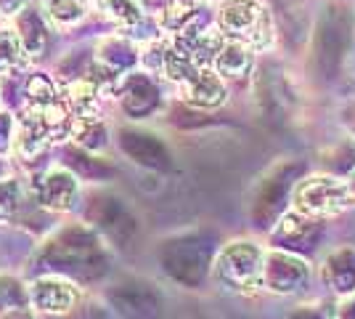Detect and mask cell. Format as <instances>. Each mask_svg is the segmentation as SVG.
Wrapping results in <instances>:
<instances>
[{
  "label": "cell",
  "mask_w": 355,
  "mask_h": 319,
  "mask_svg": "<svg viewBox=\"0 0 355 319\" xmlns=\"http://www.w3.org/2000/svg\"><path fill=\"white\" fill-rule=\"evenodd\" d=\"M266 250L252 240H234L220 250L215 261V279L231 293L252 295L263 288Z\"/></svg>",
  "instance_id": "6da1fadb"
},
{
  "label": "cell",
  "mask_w": 355,
  "mask_h": 319,
  "mask_svg": "<svg viewBox=\"0 0 355 319\" xmlns=\"http://www.w3.org/2000/svg\"><path fill=\"white\" fill-rule=\"evenodd\" d=\"M218 27L228 40H239L252 51H266L273 43V22L260 0H223Z\"/></svg>",
  "instance_id": "7a4b0ae2"
},
{
  "label": "cell",
  "mask_w": 355,
  "mask_h": 319,
  "mask_svg": "<svg viewBox=\"0 0 355 319\" xmlns=\"http://www.w3.org/2000/svg\"><path fill=\"white\" fill-rule=\"evenodd\" d=\"M295 211L308 218H331L355 205L347 179L340 176H308L292 192Z\"/></svg>",
  "instance_id": "3957f363"
},
{
  "label": "cell",
  "mask_w": 355,
  "mask_h": 319,
  "mask_svg": "<svg viewBox=\"0 0 355 319\" xmlns=\"http://www.w3.org/2000/svg\"><path fill=\"white\" fill-rule=\"evenodd\" d=\"M48 259L67 274H96V263L101 259V247L96 237L85 229H67L48 245Z\"/></svg>",
  "instance_id": "277c9868"
},
{
  "label": "cell",
  "mask_w": 355,
  "mask_h": 319,
  "mask_svg": "<svg viewBox=\"0 0 355 319\" xmlns=\"http://www.w3.org/2000/svg\"><path fill=\"white\" fill-rule=\"evenodd\" d=\"M308 279H311V266L300 256L282 247H273L266 253V272H263L266 290L276 295H295L305 290Z\"/></svg>",
  "instance_id": "5b68a950"
},
{
  "label": "cell",
  "mask_w": 355,
  "mask_h": 319,
  "mask_svg": "<svg viewBox=\"0 0 355 319\" xmlns=\"http://www.w3.org/2000/svg\"><path fill=\"white\" fill-rule=\"evenodd\" d=\"M30 304L43 314H69L80 304V290L64 277H40L30 285Z\"/></svg>",
  "instance_id": "8992f818"
},
{
  "label": "cell",
  "mask_w": 355,
  "mask_h": 319,
  "mask_svg": "<svg viewBox=\"0 0 355 319\" xmlns=\"http://www.w3.org/2000/svg\"><path fill=\"white\" fill-rule=\"evenodd\" d=\"M77 195H80V181L67 167H51L43 176V181L37 183V199L48 211H72Z\"/></svg>",
  "instance_id": "52a82bcc"
},
{
  "label": "cell",
  "mask_w": 355,
  "mask_h": 319,
  "mask_svg": "<svg viewBox=\"0 0 355 319\" xmlns=\"http://www.w3.org/2000/svg\"><path fill=\"white\" fill-rule=\"evenodd\" d=\"M178 85H180L183 99L191 106H199V109H215L228 96L223 77L212 67H196L191 75L186 77L183 83H178Z\"/></svg>",
  "instance_id": "ba28073f"
},
{
  "label": "cell",
  "mask_w": 355,
  "mask_h": 319,
  "mask_svg": "<svg viewBox=\"0 0 355 319\" xmlns=\"http://www.w3.org/2000/svg\"><path fill=\"white\" fill-rule=\"evenodd\" d=\"M321 277L329 288L340 295H355V250L353 247H337L324 261Z\"/></svg>",
  "instance_id": "9c48e42d"
},
{
  "label": "cell",
  "mask_w": 355,
  "mask_h": 319,
  "mask_svg": "<svg viewBox=\"0 0 355 319\" xmlns=\"http://www.w3.org/2000/svg\"><path fill=\"white\" fill-rule=\"evenodd\" d=\"M16 35L24 46V54L27 59H40L48 48V32H51V24L45 22L43 11L37 8H24L21 14L16 16Z\"/></svg>",
  "instance_id": "30bf717a"
},
{
  "label": "cell",
  "mask_w": 355,
  "mask_h": 319,
  "mask_svg": "<svg viewBox=\"0 0 355 319\" xmlns=\"http://www.w3.org/2000/svg\"><path fill=\"white\" fill-rule=\"evenodd\" d=\"M315 218H308V215H302V213H284L282 221H279V227L273 231V245L276 247H284V250H289V247H300V245L311 243L313 237H315Z\"/></svg>",
  "instance_id": "8fae6325"
},
{
  "label": "cell",
  "mask_w": 355,
  "mask_h": 319,
  "mask_svg": "<svg viewBox=\"0 0 355 319\" xmlns=\"http://www.w3.org/2000/svg\"><path fill=\"white\" fill-rule=\"evenodd\" d=\"M252 54L254 51L247 48L244 43L225 38V43H223V48L218 51V56H215L212 69L220 77H244L252 69Z\"/></svg>",
  "instance_id": "7c38bea8"
},
{
  "label": "cell",
  "mask_w": 355,
  "mask_h": 319,
  "mask_svg": "<svg viewBox=\"0 0 355 319\" xmlns=\"http://www.w3.org/2000/svg\"><path fill=\"white\" fill-rule=\"evenodd\" d=\"M98 93L101 91L88 77H80L67 88L64 104L74 115V120H90V117H98Z\"/></svg>",
  "instance_id": "4fadbf2b"
},
{
  "label": "cell",
  "mask_w": 355,
  "mask_h": 319,
  "mask_svg": "<svg viewBox=\"0 0 355 319\" xmlns=\"http://www.w3.org/2000/svg\"><path fill=\"white\" fill-rule=\"evenodd\" d=\"M122 106L128 115L144 117L157 106V88L146 75H133L122 91Z\"/></svg>",
  "instance_id": "5bb4252c"
},
{
  "label": "cell",
  "mask_w": 355,
  "mask_h": 319,
  "mask_svg": "<svg viewBox=\"0 0 355 319\" xmlns=\"http://www.w3.org/2000/svg\"><path fill=\"white\" fill-rule=\"evenodd\" d=\"M40 11L51 27L69 30L88 16V0H45Z\"/></svg>",
  "instance_id": "9a60e30c"
},
{
  "label": "cell",
  "mask_w": 355,
  "mask_h": 319,
  "mask_svg": "<svg viewBox=\"0 0 355 319\" xmlns=\"http://www.w3.org/2000/svg\"><path fill=\"white\" fill-rule=\"evenodd\" d=\"M98 54H101V61H104L109 69H114L117 75L133 69L135 61H138V51L125 38H109V40H104Z\"/></svg>",
  "instance_id": "2e32d148"
},
{
  "label": "cell",
  "mask_w": 355,
  "mask_h": 319,
  "mask_svg": "<svg viewBox=\"0 0 355 319\" xmlns=\"http://www.w3.org/2000/svg\"><path fill=\"white\" fill-rule=\"evenodd\" d=\"M205 6L207 0H167L162 24L173 32H183L186 27L196 24V16Z\"/></svg>",
  "instance_id": "e0dca14e"
},
{
  "label": "cell",
  "mask_w": 355,
  "mask_h": 319,
  "mask_svg": "<svg viewBox=\"0 0 355 319\" xmlns=\"http://www.w3.org/2000/svg\"><path fill=\"white\" fill-rule=\"evenodd\" d=\"M72 136L80 144V149L85 152H101L106 144H109V131L101 117H90V120H74L72 125Z\"/></svg>",
  "instance_id": "ac0fdd59"
},
{
  "label": "cell",
  "mask_w": 355,
  "mask_h": 319,
  "mask_svg": "<svg viewBox=\"0 0 355 319\" xmlns=\"http://www.w3.org/2000/svg\"><path fill=\"white\" fill-rule=\"evenodd\" d=\"M24 61H27V54H24V46H21L16 30L3 27V30H0V75L21 69Z\"/></svg>",
  "instance_id": "d6986e66"
},
{
  "label": "cell",
  "mask_w": 355,
  "mask_h": 319,
  "mask_svg": "<svg viewBox=\"0 0 355 319\" xmlns=\"http://www.w3.org/2000/svg\"><path fill=\"white\" fill-rule=\"evenodd\" d=\"M98 11H104L109 19H114L117 24L122 27H135V24H141V6H138V0H90Z\"/></svg>",
  "instance_id": "ffe728a7"
},
{
  "label": "cell",
  "mask_w": 355,
  "mask_h": 319,
  "mask_svg": "<svg viewBox=\"0 0 355 319\" xmlns=\"http://www.w3.org/2000/svg\"><path fill=\"white\" fill-rule=\"evenodd\" d=\"M24 205V189L21 183L6 176L0 179V224H8L11 218H16V213Z\"/></svg>",
  "instance_id": "44dd1931"
},
{
  "label": "cell",
  "mask_w": 355,
  "mask_h": 319,
  "mask_svg": "<svg viewBox=\"0 0 355 319\" xmlns=\"http://www.w3.org/2000/svg\"><path fill=\"white\" fill-rule=\"evenodd\" d=\"M30 304V290H24L14 277H0V314L14 309H24Z\"/></svg>",
  "instance_id": "7402d4cb"
},
{
  "label": "cell",
  "mask_w": 355,
  "mask_h": 319,
  "mask_svg": "<svg viewBox=\"0 0 355 319\" xmlns=\"http://www.w3.org/2000/svg\"><path fill=\"white\" fill-rule=\"evenodd\" d=\"M14 144H16L14 115H8V112H0V154L8 152Z\"/></svg>",
  "instance_id": "603a6c76"
},
{
  "label": "cell",
  "mask_w": 355,
  "mask_h": 319,
  "mask_svg": "<svg viewBox=\"0 0 355 319\" xmlns=\"http://www.w3.org/2000/svg\"><path fill=\"white\" fill-rule=\"evenodd\" d=\"M27 8V0H0V14L6 16H19Z\"/></svg>",
  "instance_id": "cb8c5ba5"
},
{
  "label": "cell",
  "mask_w": 355,
  "mask_h": 319,
  "mask_svg": "<svg viewBox=\"0 0 355 319\" xmlns=\"http://www.w3.org/2000/svg\"><path fill=\"white\" fill-rule=\"evenodd\" d=\"M337 319H355V295H347V301L340 306V317Z\"/></svg>",
  "instance_id": "d4e9b609"
},
{
  "label": "cell",
  "mask_w": 355,
  "mask_h": 319,
  "mask_svg": "<svg viewBox=\"0 0 355 319\" xmlns=\"http://www.w3.org/2000/svg\"><path fill=\"white\" fill-rule=\"evenodd\" d=\"M0 319H32V314L27 309H14V311H8V314H3Z\"/></svg>",
  "instance_id": "484cf974"
},
{
  "label": "cell",
  "mask_w": 355,
  "mask_h": 319,
  "mask_svg": "<svg viewBox=\"0 0 355 319\" xmlns=\"http://www.w3.org/2000/svg\"><path fill=\"white\" fill-rule=\"evenodd\" d=\"M292 319H324L318 311H311V309H305V311H297V314H292Z\"/></svg>",
  "instance_id": "4316f807"
},
{
  "label": "cell",
  "mask_w": 355,
  "mask_h": 319,
  "mask_svg": "<svg viewBox=\"0 0 355 319\" xmlns=\"http://www.w3.org/2000/svg\"><path fill=\"white\" fill-rule=\"evenodd\" d=\"M347 183H350V192H353V199H355V173L347 179Z\"/></svg>",
  "instance_id": "83f0119b"
},
{
  "label": "cell",
  "mask_w": 355,
  "mask_h": 319,
  "mask_svg": "<svg viewBox=\"0 0 355 319\" xmlns=\"http://www.w3.org/2000/svg\"><path fill=\"white\" fill-rule=\"evenodd\" d=\"M0 179H6V163L0 160Z\"/></svg>",
  "instance_id": "f1b7e54d"
}]
</instances>
